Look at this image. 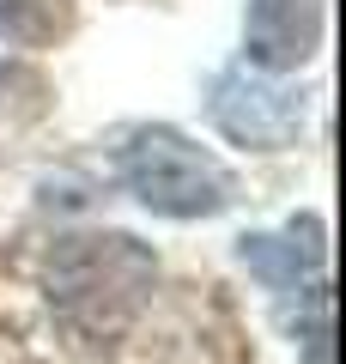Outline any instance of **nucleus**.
I'll return each mask as SVG.
<instances>
[{
	"label": "nucleus",
	"mask_w": 346,
	"mask_h": 364,
	"mask_svg": "<svg viewBox=\"0 0 346 364\" xmlns=\"http://www.w3.org/2000/svg\"><path fill=\"white\" fill-rule=\"evenodd\" d=\"M49 310L73 346H115L146 316L158 255L128 231H79L49 249Z\"/></svg>",
	"instance_id": "nucleus-1"
},
{
	"label": "nucleus",
	"mask_w": 346,
	"mask_h": 364,
	"mask_svg": "<svg viewBox=\"0 0 346 364\" xmlns=\"http://www.w3.org/2000/svg\"><path fill=\"white\" fill-rule=\"evenodd\" d=\"M122 176L140 195V207L164 219H213L237 200V176L177 128H140L122 152Z\"/></svg>",
	"instance_id": "nucleus-2"
},
{
	"label": "nucleus",
	"mask_w": 346,
	"mask_h": 364,
	"mask_svg": "<svg viewBox=\"0 0 346 364\" xmlns=\"http://www.w3.org/2000/svg\"><path fill=\"white\" fill-rule=\"evenodd\" d=\"M213 122L231 134L237 146H256V152H280L304 134V97L292 85L268 73H249V67H225L213 79Z\"/></svg>",
	"instance_id": "nucleus-3"
},
{
	"label": "nucleus",
	"mask_w": 346,
	"mask_h": 364,
	"mask_svg": "<svg viewBox=\"0 0 346 364\" xmlns=\"http://www.w3.org/2000/svg\"><path fill=\"white\" fill-rule=\"evenodd\" d=\"M243 37H249V61L261 73H292L322 43V6L316 0H249Z\"/></svg>",
	"instance_id": "nucleus-4"
},
{
	"label": "nucleus",
	"mask_w": 346,
	"mask_h": 364,
	"mask_svg": "<svg viewBox=\"0 0 346 364\" xmlns=\"http://www.w3.org/2000/svg\"><path fill=\"white\" fill-rule=\"evenodd\" d=\"M243 267L256 273L261 286L273 291H292L298 279H322V261H328V231H322L316 213L304 219H285V231H249L237 243Z\"/></svg>",
	"instance_id": "nucleus-5"
},
{
	"label": "nucleus",
	"mask_w": 346,
	"mask_h": 364,
	"mask_svg": "<svg viewBox=\"0 0 346 364\" xmlns=\"http://www.w3.org/2000/svg\"><path fill=\"white\" fill-rule=\"evenodd\" d=\"M0 31L25 49H49L73 31V0H0Z\"/></svg>",
	"instance_id": "nucleus-6"
},
{
	"label": "nucleus",
	"mask_w": 346,
	"mask_h": 364,
	"mask_svg": "<svg viewBox=\"0 0 346 364\" xmlns=\"http://www.w3.org/2000/svg\"><path fill=\"white\" fill-rule=\"evenodd\" d=\"M43 104H49V85H43L37 67H0V116H43Z\"/></svg>",
	"instance_id": "nucleus-7"
},
{
	"label": "nucleus",
	"mask_w": 346,
	"mask_h": 364,
	"mask_svg": "<svg viewBox=\"0 0 346 364\" xmlns=\"http://www.w3.org/2000/svg\"><path fill=\"white\" fill-rule=\"evenodd\" d=\"M328 340H334V298H328V286H310V316H304V358L310 364H334V352H328Z\"/></svg>",
	"instance_id": "nucleus-8"
}]
</instances>
